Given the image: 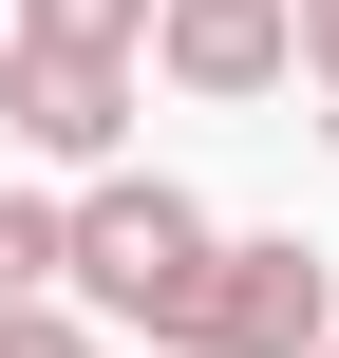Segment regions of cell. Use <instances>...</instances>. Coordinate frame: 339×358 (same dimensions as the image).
I'll return each instance as SVG.
<instances>
[{
  "label": "cell",
  "mask_w": 339,
  "mask_h": 358,
  "mask_svg": "<svg viewBox=\"0 0 339 358\" xmlns=\"http://www.w3.org/2000/svg\"><path fill=\"white\" fill-rule=\"evenodd\" d=\"M302 19V94H339V0H283Z\"/></svg>",
  "instance_id": "cell-7"
},
{
  "label": "cell",
  "mask_w": 339,
  "mask_h": 358,
  "mask_svg": "<svg viewBox=\"0 0 339 358\" xmlns=\"http://www.w3.org/2000/svg\"><path fill=\"white\" fill-rule=\"evenodd\" d=\"M321 340H339V264L302 227H226L208 302L170 321V358H321Z\"/></svg>",
  "instance_id": "cell-2"
},
{
  "label": "cell",
  "mask_w": 339,
  "mask_h": 358,
  "mask_svg": "<svg viewBox=\"0 0 339 358\" xmlns=\"http://www.w3.org/2000/svg\"><path fill=\"white\" fill-rule=\"evenodd\" d=\"M208 264H226V227H208L170 170H94V189H75V302H94L113 340L170 358V321L208 302Z\"/></svg>",
  "instance_id": "cell-1"
},
{
  "label": "cell",
  "mask_w": 339,
  "mask_h": 358,
  "mask_svg": "<svg viewBox=\"0 0 339 358\" xmlns=\"http://www.w3.org/2000/svg\"><path fill=\"white\" fill-rule=\"evenodd\" d=\"M132 94H151L132 57H75V38H0V132H19L38 170H75V189L132 151Z\"/></svg>",
  "instance_id": "cell-3"
},
{
  "label": "cell",
  "mask_w": 339,
  "mask_h": 358,
  "mask_svg": "<svg viewBox=\"0 0 339 358\" xmlns=\"http://www.w3.org/2000/svg\"><path fill=\"white\" fill-rule=\"evenodd\" d=\"M0 358H94V321H75V302H38V321H0Z\"/></svg>",
  "instance_id": "cell-6"
},
{
  "label": "cell",
  "mask_w": 339,
  "mask_h": 358,
  "mask_svg": "<svg viewBox=\"0 0 339 358\" xmlns=\"http://www.w3.org/2000/svg\"><path fill=\"white\" fill-rule=\"evenodd\" d=\"M321 358H339V340H321Z\"/></svg>",
  "instance_id": "cell-9"
},
{
  "label": "cell",
  "mask_w": 339,
  "mask_h": 358,
  "mask_svg": "<svg viewBox=\"0 0 339 358\" xmlns=\"http://www.w3.org/2000/svg\"><path fill=\"white\" fill-rule=\"evenodd\" d=\"M57 283H75V208L57 189H0V321H38Z\"/></svg>",
  "instance_id": "cell-5"
},
{
  "label": "cell",
  "mask_w": 339,
  "mask_h": 358,
  "mask_svg": "<svg viewBox=\"0 0 339 358\" xmlns=\"http://www.w3.org/2000/svg\"><path fill=\"white\" fill-rule=\"evenodd\" d=\"M151 76L208 94V113H245V94L302 76V19H283V0H151Z\"/></svg>",
  "instance_id": "cell-4"
},
{
  "label": "cell",
  "mask_w": 339,
  "mask_h": 358,
  "mask_svg": "<svg viewBox=\"0 0 339 358\" xmlns=\"http://www.w3.org/2000/svg\"><path fill=\"white\" fill-rule=\"evenodd\" d=\"M0 19H19V0H0Z\"/></svg>",
  "instance_id": "cell-8"
}]
</instances>
